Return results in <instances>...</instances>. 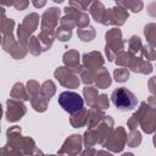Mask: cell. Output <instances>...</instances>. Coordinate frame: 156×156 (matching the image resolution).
<instances>
[{
    "mask_svg": "<svg viewBox=\"0 0 156 156\" xmlns=\"http://www.w3.org/2000/svg\"><path fill=\"white\" fill-rule=\"evenodd\" d=\"M111 100L116 108L119 111H130L138 104V99L135 98V95L126 88H117L116 90H113L111 94Z\"/></svg>",
    "mask_w": 156,
    "mask_h": 156,
    "instance_id": "obj_1",
    "label": "cell"
},
{
    "mask_svg": "<svg viewBox=\"0 0 156 156\" xmlns=\"http://www.w3.org/2000/svg\"><path fill=\"white\" fill-rule=\"evenodd\" d=\"M58 104L61 107L71 115H74L83 110V99L73 91H63L58 95Z\"/></svg>",
    "mask_w": 156,
    "mask_h": 156,
    "instance_id": "obj_2",
    "label": "cell"
},
{
    "mask_svg": "<svg viewBox=\"0 0 156 156\" xmlns=\"http://www.w3.org/2000/svg\"><path fill=\"white\" fill-rule=\"evenodd\" d=\"M106 54L108 56V60H113L112 56V50H113V55L117 52V50H122L123 48V43L121 40V30L119 29H112L110 32L106 33Z\"/></svg>",
    "mask_w": 156,
    "mask_h": 156,
    "instance_id": "obj_3",
    "label": "cell"
},
{
    "mask_svg": "<svg viewBox=\"0 0 156 156\" xmlns=\"http://www.w3.org/2000/svg\"><path fill=\"white\" fill-rule=\"evenodd\" d=\"M128 17V12L126 11L124 7L116 5L112 9H108L106 11V16L104 18L102 24H117L121 26L124 23V21Z\"/></svg>",
    "mask_w": 156,
    "mask_h": 156,
    "instance_id": "obj_4",
    "label": "cell"
},
{
    "mask_svg": "<svg viewBox=\"0 0 156 156\" xmlns=\"http://www.w3.org/2000/svg\"><path fill=\"white\" fill-rule=\"evenodd\" d=\"M60 16V9L50 7L48 11L44 12L41 20V32L54 34V28L57 24V20Z\"/></svg>",
    "mask_w": 156,
    "mask_h": 156,
    "instance_id": "obj_5",
    "label": "cell"
},
{
    "mask_svg": "<svg viewBox=\"0 0 156 156\" xmlns=\"http://www.w3.org/2000/svg\"><path fill=\"white\" fill-rule=\"evenodd\" d=\"M126 143V135L122 128H118L112 136H110V139L105 143V146L107 149H111L112 151H121L123 149V145Z\"/></svg>",
    "mask_w": 156,
    "mask_h": 156,
    "instance_id": "obj_6",
    "label": "cell"
},
{
    "mask_svg": "<svg viewBox=\"0 0 156 156\" xmlns=\"http://www.w3.org/2000/svg\"><path fill=\"white\" fill-rule=\"evenodd\" d=\"M65 12H66V16H69L76 22V26H78V27L88 26L89 16L84 11H79V10H77L72 6H67V7H65Z\"/></svg>",
    "mask_w": 156,
    "mask_h": 156,
    "instance_id": "obj_7",
    "label": "cell"
},
{
    "mask_svg": "<svg viewBox=\"0 0 156 156\" xmlns=\"http://www.w3.org/2000/svg\"><path fill=\"white\" fill-rule=\"evenodd\" d=\"M7 112H6V116H7V121H17L21 118V116L26 112V108L22 104L17 102V101H13V100H9L7 101Z\"/></svg>",
    "mask_w": 156,
    "mask_h": 156,
    "instance_id": "obj_8",
    "label": "cell"
},
{
    "mask_svg": "<svg viewBox=\"0 0 156 156\" xmlns=\"http://www.w3.org/2000/svg\"><path fill=\"white\" fill-rule=\"evenodd\" d=\"M89 10H90V13H91V16L94 17L95 21H98V22H100V23L104 22V18H105V16H106V11H107V10L104 7V5H102L100 1L93 2Z\"/></svg>",
    "mask_w": 156,
    "mask_h": 156,
    "instance_id": "obj_9",
    "label": "cell"
},
{
    "mask_svg": "<svg viewBox=\"0 0 156 156\" xmlns=\"http://www.w3.org/2000/svg\"><path fill=\"white\" fill-rule=\"evenodd\" d=\"M38 23H39V16L37 13H30V15H28V16L24 17V21L22 23V27L28 33H32L37 28Z\"/></svg>",
    "mask_w": 156,
    "mask_h": 156,
    "instance_id": "obj_10",
    "label": "cell"
},
{
    "mask_svg": "<svg viewBox=\"0 0 156 156\" xmlns=\"http://www.w3.org/2000/svg\"><path fill=\"white\" fill-rule=\"evenodd\" d=\"M78 58H79L78 52H76V51H68V52L65 54L63 61H65L66 65H68V68L69 69H76L77 71V68L80 69V67L78 66Z\"/></svg>",
    "mask_w": 156,
    "mask_h": 156,
    "instance_id": "obj_11",
    "label": "cell"
},
{
    "mask_svg": "<svg viewBox=\"0 0 156 156\" xmlns=\"http://www.w3.org/2000/svg\"><path fill=\"white\" fill-rule=\"evenodd\" d=\"M98 62L102 65V57L99 52H90V54L84 55V63L88 65V68H90L93 66H96Z\"/></svg>",
    "mask_w": 156,
    "mask_h": 156,
    "instance_id": "obj_12",
    "label": "cell"
},
{
    "mask_svg": "<svg viewBox=\"0 0 156 156\" xmlns=\"http://www.w3.org/2000/svg\"><path fill=\"white\" fill-rule=\"evenodd\" d=\"M144 33H145V37H146V39L149 40V43H150L151 45L156 46V24H154V23L147 24V26L145 27Z\"/></svg>",
    "mask_w": 156,
    "mask_h": 156,
    "instance_id": "obj_13",
    "label": "cell"
},
{
    "mask_svg": "<svg viewBox=\"0 0 156 156\" xmlns=\"http://www.w3.org/2000/svg\"><path fill=\"white\" fill-rule=\"evenodd\" d=\"M116 5L118 6H123L124 9H130L133 12H139L143 9V2L141 1H118Z\"/></svg>",
    "mask_w": 156,
    "mask_h": 156,
    "instance_id": "obj_14",
    "label": "cell"
},
{
    "mask_svg": "<svg viewBox=\"0 0 156 156\" xmlns=\"http://www.w3.org/2000/svg\"><path fill=\"white\" fill-rule=\"evenodd\" d=\"M99 78L96 79V84L99 85V88H106L111 84V79H110V76H108V72H106V69H101L100 74H98Z\"/></svg>",
    "mask_w": 156,
    "mask_h": 156,
    "instance_id": "obj_15",
    "label": "cell"
},
{
    "mask_svg": "<svg viewBox=\"0 0 156 156\" xmlns=\"http://www.w3.org/2000/svg\"><path fill=\"white\" fill-rule=\"evenodd\" d=\"M95 35V30L93 27H89V28H84V29H79L78 30V37L84 40V41H88V40H91Z\"/></svg>",
    "mask_w": 156,
    "mask_h": 156,
    "instance_id": "obj_16",
    "label": "cell"
},
{
    "mask_svg": "<svg viewBox=\"0 0 156 156\" xmlns=\"http://www.w3.org/2000/svg\"><path fill=\"white\" fill-rule=\"evenodd\" d=\"M83 93H84L85 99H87V101L89 102V105H90V106H94V104L98 101L96 90H95V89H93V88H85Z\"/></svg>",
    "mask_w": 156,
    "mask_h": 156,
    "instance_id": "obj_17",
    "label": "cell"
},
{
    "mask_svg": "<svg viewBox=\"0 0 156 156\" xmlns=\"http://www.w3.org/2000/svg\"><path fill=\"white\" fill-rule=\"evenodd\" d=\"M41 93L44 94V96H45L46 99H50V96L55 93V85H54V83H52L51 80L45 82V83L43 84V87H41Z\"/></svg>",
    "mask_w": 156,
    "mask_h": 156,
    "instance_id": "obj_18",
    "label": "cell"
},
{
    "mask_svg": "<svg viewBox=\"0 0 156 156\" xmlns=\"http://www.w3.org/2000/svg\"><path fill=\"white\" fill-rule=\"evenodd\" d=\"M11 95H12L13 98L23 99V100H28V99H29V98H27V95H26V93H24V90H23L22 84H16V85L13 87L12 91H11Z\"/></svg>",
    "mask_w": 156,
    "mask_h": 156,
    "instance_id": "obj_19",
    "label": "cell"
},
{
    "mask_svg": "<svg viewBox=\"0 0 156 156\" xmlns=\"http://www.w3.org/2000/svg\"><path fill=\"white\" fill-rule=\"evenodd\" d=\"M91 4L93 2H90V1H69L68 6H72L79 11H85V10H88L89 6H91Z\"/></svg>",
    "mask_w": 156,
    "mask_h": 156,
    "instance_id": "obj_20",
    "label": "cell"
},
{
    "mask_svg": "<svg viewBox=\"0 0 156 156\" xmlns=\"http://www.w3.org/2000/svg\"><path fill=\"white\" fill-rule=\"evenodd\" d=\"M46 100H48L46 98H41V96H39L38 100L32 98V105L37 111H44L46 108Z\"/></svg>",
    "mask_w": 156,
    "mask_h": 156,
    "instance_id": "obj_21",
    "label": "cell"
},
{
    "mask_svg": "<svg viewBox=\"0 0 156 156\" xmlns=\"http://www.w3.org/2000/svg\"><path fill=\"white\" fill-rule=\"evenodd\" d=\"M128 71L126 68H117L115 71V79L117 82H124L128 79Z\"/></svg>",
    "mask_w": 156,
    "mask_h": 156,
    "instance_id": "obj_22",
    "label": "cell"
},
{
    "mask_svg": "<svg viewBox=\"0 0 156 156\" xmlns=\"http://www.w3.org/2000/svg\"><path fill=\"white\" fill-rule=\"evenodd\" d=\"M57 38L60 39V40H62V41H66V40H68L69 38H71V29H67V28H60V29H57Z\"/></svg>",
    "mask_w": 156,
    "mask_h": 156,
    "instance_id": "obj_23",
    "label": "cell"
},
{
    "mask_svg": "<svg viewBox=\"0 0 156 156\" xmlns=\"http://www.w3.org/2000/svg\"><path fill=\"white\" fill-rule=\"evenodd\" d=\"M140 140H141V138H140V134L138 132H132L130 135L128 136V144L130 146H133V147L134 146H138L139 143H140Z\"/></svg>",
    "mask_w": 156,
    "mask_h": 156,
    "instance_id": "obj_24",
    "label": "cell"
},
{
    "mask_svg": "<svg viewBox=\"0 0 156 156\" xmlns=\"http://www.w3.org/2000/svg\"><path fill=\"white\" fill-rule=\"evenodd\" d=\"M129 48H130V51H133V52L139 51L140 48H141L140 39H139L138 37H132L130 40H129Z\"/></svg>",
    "mask_w": 156,
    "mask_h": 156,
    "instance_id": "obj_25",
    "label": "cell"
},
{
    "mask_svg": "<svg viewBox=\"0 0 156 156\" xmlns=\"http://www.w3.org/2000/svg\"><path fill=\"white\" fill-rule=\"evenodd\" d=\"M29 50L32 51V54L38 55L40 52V45H39V39L37 38H32L29 41Z\"/></svg>",
    "mask_w": 156,
    "mask_h": 156,
    "instance_id": "obj_26",
    "label": "cell"
},
{
    "mask_svg": "<svg viewBox=\"0 0 156 156\" xmlns=\"http://www.w3.org/2000/svg\"><path fill=\"white\" fill-rule=\"evenodd\" d=\"M143 52H144V55L147 57V60H155V58H156V51L152 50L149 45H147V46H144Z\"/></svg>",
    "mask_w": 156,
    "mask_h": 156,
    "instance_id": "obj_27",
    "label": "cell"
},
{
    "mask_svg": "<svg viewBox=\"0 0 156 156\" xmlns=\"http://www.w3.org/2000/svg\"><path fill=\"white\" fill-rule=\"evenodd\" d=\"M96 106H99V108H107V107H108V100H107V96H106V95H101L100 98H98Z\"/></svg>",
    "mask_w": 156,
    "mask_h": 156,
    "instance_id": "obj_28",
    "label": "cell"
},
{
    "mask_svg": "<svg viewBox=\"0 0 156 156\" xmlns=\"http://www.w3.org/2000/svg\"><path fill=\"white\" fill-rule=\"evenodd\" d=\"M28 1H20V2H13V6L17 9V10H24L27 6H28Z\"/></svg>",
    "mask_w": 156,
    "mask_h": 156,
    "instance_id": "obj_29",
    "label": "cell"
},
{
    "mask_svg": "<svg viewBox=\"0 0 156 156\" xmlns=\"http://www.w3.org/2000/svg\"><path fill=\"white\" fill-rule=\"evenodd\" d=\"M93 154H94V149H88L85 152H83L82 156H91Z\"/></svg>",
    "mask_w": 156,
    "mask_h": 156,
    "instance_id": "obj_30",
    "label": "cell"
},
{
    "mask_svg": "<svg viewBox=\"0 0 156 156\" xmlns=\"http://www.w3.org/2000/svg\"><path fill=\"white\" fill-rule=\"evenodd\" d=\"M33 4H34V6H37V7H40V6H44V5H45V1H41V2H35V1H34Z\"/></svg>",
    "mask_w": 156,
    "mask_h": 156,
    "instance_id": "obj_31",
    "label": "cell"
},
{
    "mask_svg": "<svg viewBox=\"0 0 156 156\" xmlns=\"http://www.w3.org/2000/svg\"><path fill=\"white\" fill-rule=\"evenodd\" d=\"M123 156H133V155H132V154H124Z\"/></svg>",
    "mask_w": 156,
    "mask_h": 156,
    "instance_id": "obj_32",
    "label": "cell"
}]
</instances>
